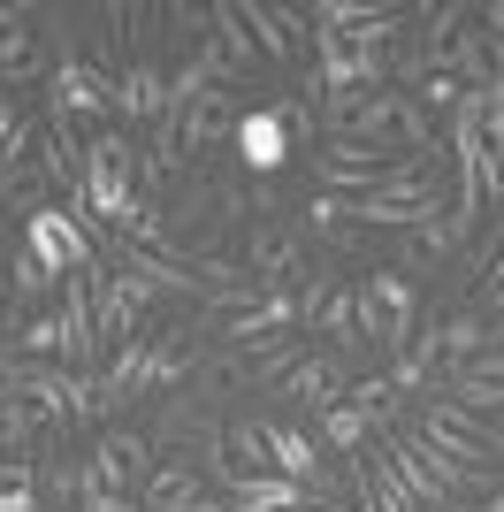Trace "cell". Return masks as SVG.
<instances>
[{
  "mask_svg": "<svg viewBox=\"0 0 504 512\" xmlns=\"http://www.w3.org/2000/svg\"><path fill=\"white\" fill-rule=\"evenodd\" d=\"M359 337H375L390 360H398L405 344L420 337V291L405 283V268H375V276H359Z\"/></svg>",
  "mask_w": 504,
  "mask_h": 512,
  "instance_id": "cell-1",
  "label": "cell"
},
{
  "mask_svg": "<svg viewBox=\"0 0 504 512\" xmlns=\"http://www.w3.org/2000/svg\"><path fill=\"white\" fill-rule=\"evenodd\" d=\"M23 253L39 260L54 283H69V276H84V268L100 260V245H92V230H84L69 207L46 199V207H23Z\"/></svg>",
  "mask_w": 504,
  "mask_h": 512,
  "instance_id": "cell-2",
  "label": "cell"
},
{
  "mask_svg": "<svg viewBox=\"0 0 504 512\" xmlns=\"http://www.w3.org/2000/svg\"><path fill=\"white\" fill-rule=\"evenodd\" d=\"M153 474V436L146 428H100L92 451H84V490H115V497H138Z\"/></svg>",
  "mask_w": 504,
  "mask_h": 512,
  "instance_id": "cell-3",
  "label": "cell"
},
{
  "mask_svg": "<svg viewBox=\"0 0 504 512\" xmlns=\"http://www.w3.org/2000/svg\"><path fill=\"white\" fill-rule=\"evenodd\" d=\"M46 115L54 123H100V115H115V77H107L100 62H84V54H62V62L46 69Z\"/></svg>",
  "mask_w": 504,
  "mask_h": 512,
  "instance_id": "cell-4",
  "label": "cell"
},
{
  "mask_svg": "<svg viewBox=\"0 0 504 512\" xmlns=\"http://www.w3.org/2000/svg\"><path fill=\"white\" fill-rule=\"evenodd\" d=\"M230 146H237V161H245L252 184H275V176L291 169V130H283V115H275V100L237 115V138H230Z\"/></svg>",
  "mask_w": 504,
  "mask_h": 512,
  "instance_id": "cell-5",
  "label": "cell"
},
{
  "mask_svg": "<svg viewBox=\"0 0 504 512\" xmlns=\"http://www.w3.org/2000/svg\"><path fill=\"white\" fill-rule=\"evenodd\" d=\"M138 505L146 512H230V497H214V482L191 467V459H153Z\"/></svg>",
  "mask_w": 504,
  "mask_h": 512,
  "instance_id": "cell-6",
  "label": "cell"
},
{
  "mask_svg": "<svg viewBox=\"0 0 504 512\" xmlns=\"http://www.w3.org/2000/svg\"><path fill=\"white\" fill-rule=\"evenodd\" d=\"M382 153H367V146H344V138H321V153H314V192H352V199H367L382 184Z\"/></svg>",
  "mask_w": 504,
  "mask_h": 512,
  "instance_id": "cell-7",
  "label": "cell"
},
{
  "mask_svg": "<svg viewBox=\"0 0 504 512\" xmlns=\"http://www.w3.org/2000/svg\"><path fill=\"white\" fill-rule=\"evenodd\" d=\"M191 375V329H146L138 344V398H168Z\"/></svg>",
  "mask_w": 504,
  "mask_h": 512,
  "instance_id": "cell-8",
  "label": "cell"
},
{
  "mask_svg": "<svg viewBox=\"0 0 504 512\" xmlns=\"http://www.w3.org/2000/svg\"><path fill=\"white\" fill-rule=\"evenodd\" d=\"M161 107H168V69L153 62V54H130L123 77H115V115L123 123H161Z\"/></svg>",
  "mask_w": 504,
  "mask_h": 512,
  "instance_id": "cell-9",
  "label": "cell"
},
{
  "mask_svg": "<svg viewBox=\"0 0 504 512\" xmlns=\"http://www.w3.org/2000/svg\"><path fill=\"white\" fill-rule=\"evenodd\" d=\"M237 16H245V31H252V46L268 54L275 69H291L298 62V8H275V0H237Z\"/></svg>",
  "mask_w": 504,
  "mask_h": 512,
  "instance_id": "cell-10",
  "label": "cell"
},
{
  "mask_svg": "<svg viewBox=\"0 0 504 512\" xmlns=\"http://www.w3.org/2000/svg\"><path fill=\"white\" fill-rule=\"evenodd\" d=\"M268 451H275V474H283V482H298L306 497H329V474H321V451H314L306 428L268 421Z\"/></svg>",
  "mask_w": 504,
  "mask_h": 512,
  "instance_id": "cell-11",
  "label": "cell"
},
{
  "mask_svg": "<svg viewBox=\"0 0 504 512\" xmlns=\"http://www.w3.org/2000/svg\"><path fill=\"white\" fill-rule=\"evenodd\" d=\"M298 360H306V337H275V344H260V352H237V360H230V383L237 390H283Z\"/></svg>",
  "mask_w": 504,
  "mask_h": 512,
  "instance_id": "cell-12",
  "label": "cell"
},
{
  "mask_svg": "<svg viewBox=\"0 0 504 512\" xmlns=\"http://www.w3.org/2000/svg\"><path fill=\"white\" fill-rule=\"evenodd\" d=\"M436 344H443V375H459V367L489 360L497 344H489V314L482 306H459L451 321H436Z\"/></svg>",
  "mask_w": 504,
  "mask_h": 512,
  "instance_id": "cell-13",
  "label": "cell"
},
{
  "mask_svg": "<svg viewBox=\"0 0 504 512\" xmlns=\"http://www.w3.org/2000/svg\"><path fill=\"white\" fill-rule=\"evenodd\" d=\"M252 283L260 291H291V276L306 268V253H298V230H252Z\"/></svg>",
  "mask_w": 504,
  "mask_h": 512,
  "instance_id": "cell-14",
  "label": "cell"
},
{
  "mask_svg": "<svg viewBox=\"0 0 504 512\" xmlns=\"http://www.w3.org/2000/svg\"><path fill=\"white\" fill-rule=\"evenodd\" d=\"M344 367L329 360V352H306V360L291 367V383L275 390V398H298V406H314V413H329V406H344Z\"/></svg>",
  "mask_w": 504,
  "mask_h": 512,
  "instance_id": "cell-15",
  "label": "cell"
},
{
  "mask_svg": "<svg viewBox=\"0 0 504 512\" xmlns=\"http://www.w3.org/2000/svg\"><path fill=\"white\" fill-rule=\"evenodd\" d=\"M31 23V8H0V85L16 92L39 77V31H23Z\"/></svg>",
  "mask_w": 504,
  "mask_h": 512,
  "instance_id": "cell-16",
  "label": "cell"
},
{
  "mask_svg": "<svg viewBox=\"0 0 504 512\" xmlns=\"http://www.w3.org/2000/svg\"><path fill=\"white\" fill-rule=\"evenodd\" d=\"M298 329H314V337H329L336 352H352V344H359V291H352V283H329L321 306L298 321Z\"/></svg>",
  "mask_w": 504,
  "mask_h": 512,
  "instance_id": "cell-17",
  "label": "cell"
},
{
  "mask_svg": "<svg viewBox=\"0 0 504 512\" xmlns=\"http://www.w3.org/2000/svg\"><path fill=\"white\" fill-rule=\"evenodd\" d=\"M298 230L321 237V245H359L352 199H329V192H306V199H298Z\"/></svg>",
  "mask_w": 504,
  "mask_h": 512,
  "instance_id": "cell-18",
  "label": "cell"
},
{
  "mask_svg": "<svg viewBox=\"0 0 504 512\" xmlns=\"http://www.w3.org/2000/svg\"><path fill=\"white\" fill-rule=\"evenodd\" d=\"M207 39L222 46V62H230L237 92H245V85H252V31H245V16H237V0H222V8H207Z\"/></svg>",
  "mask_w": 504,
  "mask_h": 512,
  "instance_id": "cell-19",
  "label": "cell"
},
{
  "mask_svg": "<svg viewBox=\"0 0 504 512\" xmlns=\"http://www.w3.org/2000/svg\"><path fill=\"white\" fill-rule=\"evenodd\" d=\"M222 444H230V467H237V474H275L268 421H222Z\"/></svg>",
  "mask_w": 504,
  "mask_h": 512,
  "instance_id": "cell-20",
  "label": "cell"
},
{
  "mask_svg": "<svg viewBox=\"0 0 504 512\" xmlns=\"http://www.w3.org/2000/svg\"><path fill=\"white\" fill-rule=\"evenodd\" d=\"M0 512H46V505H39V474H31V459H0Z\"/></svg>",
  "mask_w": 504,
  "mask_h": 512,
  "instance_id": "cell-21",
  "label": "cell"
},
{
  "mask_svg": "<svg viewBox=\"0 0 504 512\" xmlns=\"http://www.w3.org/2000/svg\"><path fill=\"white\" fill-rule=\"evenodd\" d=\"M367 428H375V421H367V413L344 398V406L321 413V444H329V451H359V444H367Z\"/></svg>",
  "mask_w": 504,
  "mask_h": 512,
  "instance_id": "cell-22",
  "label": "cell"
},
{
  "mask_svg": "<svg viewBox=\"0 0 504 512\" xmlns=\"http://www.w3.org/2000/svg\"><path fill=\"white\" fill-rule=\"evenodd\" d=\"M275 115H283V130H291V153H321V107L314 100H275Z\"/></svg>",
  "mask_w": 504,
  "mask_h": 512,
  "instance_id": "cell-23",
  "label": "cell"
},
{
  "mask_svg": "<svg viewBox=\"0 0 504 512\" xmlns=\"http://www.w3.org/2000/svg\"><path fill=\"white\" fill-rule=\"evenodd\" d=\"M413 100L428 107V123H436V115H459L466 85H459V77H451V69H428V77H420V85H413Z\"/></svg>",
  "mask_w": 504,
  "mask_h": 512,
  "instance_id": "cell-24",
  "label": "cell"
},
{
  "mask_svg": "<svg viewBox=\"0 0 504 512\" xmlns=\"http://www.w3.org/2000/svg\"><path fill=\"white\" fill-rule=\"evenodd\" d=\"M344 398H352V406L367 413L375 428H390V413H398V390H390V375H359V383L344 390Z\"/></svg>",
  "mask_w": 504,
  "mask_h": 512,
  "instance_id": "cell-25",
  "label": "cell"
},
{
  "mask_svg": "<svg viewBox=\"0 0 504 512\" xmlns=\"http://www.w3.org/2000/svg\"><path fill=\"white\" fill-rule=\"evenodd\" d=\"M8 283H16V306H39L46 291H54V276H46V268H39L31 253H23V245L8 253Z\"/></svg>",
  "mask_w": 504,
  "mask_h": 512,
  "instance_id": "cell-26",
  "label": "cell"
},
{
  "mask_svg": "<svg viewBox=\"0 0 504 512\" xmlns=\"http://www.w3.org/2000/svg\"><path fill=\"white\" fill-rule=\"evenodd\" d=\"M77 512H146V505H138V497H115V490H84Z\"/></svg>",
  "mask_w": 504,
  "mask_h": 512,
  "instance_id": "cell-27",
  "label": "cell"
},
{
  "mask_svg": "<svg viewBox=\"0 0 504 512\" xmlns=\"http://www.w3.org/2000/svg\"><path fill=\"white\" fill-rule=\"evenodd\" d=\"M474 268H489V276L504 268V207L489 214V245H482V260H474Z\"/></svg>",
  "mask_w": 504,
  "mask_h": 512,
  "instance_id": "cell-28",
  "label": "cell"
},
{
  "mask_svg": "<svg viewBox=\"0 0 504 512\" xmlns=\"http://www.w3.org/2000/svg\"><path fill=\"white\" fill-rule=\"evenodd\" d=\"M482 306H497V314H504V268H497V276H482Z\"/></svg>",
  "mask_w": 504,
  "mask_h": 512,
  "instance_id": "cell-29",
  "label": "cell"
},
{
  "mask_svg": "<svg viewBox=\"0 0 504 512\" xmlns=\"http://www.w3.org/2000/svg\"><path fill=\"white\" fill-rule=\"evenodd\" d=\"M0 451H8V413H0Z\"/></svg>",
  "mask_w": 504,
  "mask_h": 512,
  "instance_id": "cell-30",
  "label": "cell"
}]
</instances>
